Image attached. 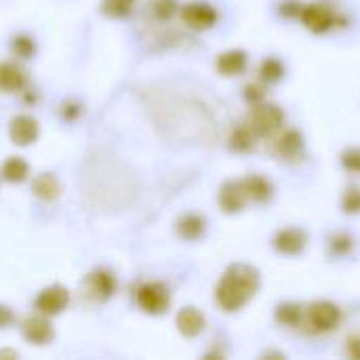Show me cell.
Returning a JSON list of instances; mask_svg holds the SVG:
<instances>
[{
  "label": "cell",
  "mask_w": 360,
  "mask_h": 360,
  "mask_svg": "<svg viewBox=\"0 0 360 360\" xmlns=\"http://www.w3.org/2000/svg\"><path fill=\"white\" fill-rule=\"evenodd\" d=\"M262 276L259 270L249 264H232L215 289V300L224 312L243 310L259 291Z\"/></svg>",
  "instance_id": "1"
},
{
  "label": "cell",
  "mask_w": 360,
  "mask_h": 360,
  "mask_svg": "<svg viewBox=\"0 0 360 360\" xmlns=\"http://www.w3.org/2000/svg\"><path fill=\"white\" fill-rule=\"evenodd\" d=\"M247 124L251 127V131L255 133V137H274L283 124H285V112L274 105V103H255L251 114H249V120Z\"/></svg>",
  "instance_id": "2"
},
{
  "label": "cell",
  "mask_w": 360,
  "mask_h": 360,
  "mask_svg": "<svg viewBox=\"0 0 360 360\" xmlns=\"http://www.w3.org/2000/svg\"><path fill=\"white\" fill-rule=\"evenodd\" d=\"M135 300L143 312L152 316H160L171 306V291L165 283H143L135 291Z\"/></svg>",
  "instance_id": "3"
},
{
  "label": "cell",
  "mask_w": 360,
  "mask_h": 360,
  "mask_svg": "<svg viewBox=\"0 0 360 360\" xmlns=\"http://www.w3.org/2000/svg\"><path fill=\"white\" fill-rule=\"evenodd\" d=\"M308 323L316 333H333L342 323V310L333 302H314L308 308Z\"/></svg>",
  "instance_id": "4"
},
{
  "label": "cell",
  "mask_w": 360,
  "mask_h": 360,
  "mask_svg": "<svg viewBox=\"0 0 360 360\" xmlns=\"http://www.w3.org/2000/svg\"><path fill=\"white\" fill-rule=\"evenodd\" d=\"M217 17H219L217 11L209 2H202V0H194L181 6V21L194 32L213 27L217 23Z\"/></svg>",
  "instance_id": "5"
},
{
  "label": "cell",
  "mask_w": 360,
  "mask_h": 360,
  "mask_svg": "<svg viewBox=\"0 0 360 360\" xmlns=\"http://www.w3.org/2000/svg\"><path fill=\"white\" fill-rule=\"evenodd\" d=\"M302 23L314 32V34H325L333 27V23L338 21L335 11L325 4V2H314V4H304L302 15H300Z\"/></svg>",
  "instance_id": "6"
},
{
  "label": "cell",
  "mask_w": 360,
  "mask_h": 360,
  "mask_svg": "<svg viewBox=\"0 0 360 360\" xmlns=\"http://www.w3.org/2000/svg\"><path fill=\"white\" fill-rule=\"evenodd\" d=\"M84 295L93 302H108L112 293L116 291V278L108 270H95L91 272L84 283Z\"/></svg>",
  "instance_id": "7"
},
{
  "label": "cell",
  "mask_w": 360,
  "mask_h": 360,
  "mask_svg": "<svg viewBox=\"0 0 360 360\" xmlns=\"http://www.w3.org/2000/svg\"><path fill=\"white\" fill-rule=\"evenodd\" d=\"M70 304V291L61 285H51L36 297V310L44 316H57Z\"/></svg>",
  "instance_id": "8"
},
{
  "label": "cell",
  "mask_w": 360,
  "mask_h": 360,
  "mask_svg": "<svg viewBox=\"0 0 360 360\" xmlns=\"http://www.w3.org/2000/svg\"><path fill=\"white\" fill-rule=\"evenodd\" d=\"M304 146H306L304 135L300 131H295V129H289V131H283L276 137L272 152H274L276 158H281L285 162H293L304 154Z\"/></svg>",
  "instance_id": "9"
},
{
  "label": "cell",
  "mask_w": 360,
  "mask_h": 360,
  "mask_svg": "<svg viewBox=\"0 0 360 360\" xmlns=\"http://www.w3.org/2000/svg\"><path fill=\"white\" fill-rule=\"evenodd\" d=\"M308 245V234L302 228H285L274 234L272 247L281 255H300Z\"/></svg>",
  "instance_id": "10"
},
{
  "label": "cell",
  "mask_w": 360,
  "mask_h": 360,
  "mask_svg": "<svg viewBox=\"0 0 360 360\" xmlns=\"http://www.w3.org/2000/svg\"><path fill=\"white\" fill-rule=\"evenodd\" d=\"M21 331H23V338L30 344H36V346H44L55 338V331H53V325H51L49 316H44L40 312L27 316L21 323Z\"/></svg>",
  "instance_id": "11"
},
{
  "label": "cell",
  "mask_w": 360,
  "mask_h": 360,
  "mask_svg": "<svg viewBox=\"0 0 360 360\" xmlns=\"http://www.w3.org/2000/svg\"><path fill=\"white\" fill-rule=\"evenodd\" d=\"M38 133H40V127L36 122V118L27 116V114H21V116H15L8 124V137L15 146H30L38 139Z\"/></svg>",
  "instance_id": "12"
},
{
  "label": "cell",
  "mask_w": 360,
  "mask_h": 360,
  "mask_svg": "<svg viewBox=\"0 0 360 360\" xmlns=\"http://www.w3.org/2000/svg\"><path fill=\"white\" fill-rule=\"evenodd\" d=\"M247 205V194L243 190V184L240 179L238 181H226L219 190V207L224 213L228 215H234V213H240Z\"/></svg>",
  "instance_id": "13"
},
{
  "label": "cell",
  "mask_w": 360,
  "mask_h": 360,
  "mask_svg": "<svg viewBox=\"0 0 360 360\" xmlns=\"http://www.w3.org/2000/svg\"><path fill=\"white\" fill-rule=\"evenodd\" d=\"M175 325H177V331L184 338H198L205 331L207 321H205V314L198 308L188 306V308L179 310V314L175 319Z\"/></svg>",
  "instance_id": "14"
},
{
  "label": "cell",
  "mask_w": 360,
  "mask_h": 360,
  "mask_svg": "<svg viewBox=\"0 0 360 360\" xmlns=\"http://www.w3.org/2000/svg\"><path fill=\"white\" fill-rule=\"evenodd\" d=\"M247 63H249L247 53L240 49H232V51H226L217 57L215 68L221 76H238L247 70Z\"/></svg>",
  "instance_id": "15"
},
{
  "label": "cell",
  "mask_w": 360,
  "mask_h": 360,
  "mask_svg": "<svg viewBox=\"0 0 360 360\" xmlns=\"http://www.w3.org/2000/svg\"><path fill=\"white\" fill-rule=\"evenodd\" d=\"M240 184L247 194V200H253V202H268L274 194V186L264 175H249L240 179Z\"/></svg>",
  "instance_id": "16"
},
{
  "label": "cell",
  "mask_w": 360,
  "mask_h": 360,
  "mask_svg": "<svg viewBox=\"0 0 360 360\" xmlns=\"http://www.w3.org/2000/svg\"><path fill=\"white\" fill-rule=\"evenodd\" d=\"M27 84V74L17 63H0V91L4 93H17Z\"/></svg>",
  "instance_id": "17"
},
{
  "label": "cell",
  "mask_w": 360,
  "mask_h": 360,
  "mask_svg": "<svg viewBox=\"0 0 360 360\" xmlns=\"http://www.w3.org/2000/svg\"><path fill=\"white\" fill-rule=\"evenodd\" d=\"M207 232V219L198 213H188L177 219V234L186 240H198Z\"/></svg>",
  "instance_id": "18"
},
{
  "label": "cell",
  "mask_w": 360,
  "mask_h": 360,
  "mask_svg": "<svg viewBox=\"0 0 360 360\" xmlns=\"http://www.w3.org/2000/svg\"><path fill=\"white\" fill-rule=\"evenodd\" d=\"M32 192H34L36 198H40V200H44V202H51V200L59 198L61 186H59V181H57L55 175H51V173H40V175L34 177Z\"/></svg>",
  "instance_id": "19"
},
{
  "label": "cell",
  "mask_w": 360,
  "mask_h": 360,
  "mask_svg": "<svg viewBox=\"0 0 360 360\" xmlns=\"http://www.w3.org/2000/svg\"><path fill=\"white\" fill-rule=\"evenodd\" d=\"M27 175H30V165L19 156L6 158L4 165L0 167V177L8 184H21L27 179Z\"/></svg>",
  "instance_id": "20"
},
{
  "label": "cell",
  "mask_w": 360,
  "mask_h": 360,
  "mask_svg": "<svg viewBox=\"0 0 360 360\" xmlns=\"http://www.w3.org/2000/svg\"><path fill=\"white\" fill-rule=\"evenodd\" d=\"M255 133L251 131V127L245 122V124H240V127H236L234 131H232V135H230V148L234 150V152H249L251 148H253V143H255Z\"/></svg>",
  "instance_id": "21"
},
{
  "label": "cell",
  "mask_w": 360,
  "mask_h": 360,
  "mask_svg": "<svg viewBox=\"0 0 360 360\" xmlns=\"http://www.w3.org/2000/svg\"><path fill=\"white\" fill-rule=\"evenodd\" d=\"M302 316H304V310L300 304H293V302H285L276 308L274 312V319L285 325V327H297L302 323Z\"/></svg>",
  "instance_id": "22"
},
{
  "label": "cell",
  "mask_w": 360,
  "mask_h": 360,
  "mask_svg": "<svg viewBox=\"0 0 360 360\" xmlns=\"http://www.w3.org/2000/svg\"><path fill=\"white\" fill-rule=\"evenodd\" d=\"M259 78L268 84L281 82L285 78V65L278 57H268L259 65Z\"/></svg>",
  "instance_id": "23"
},
{
  "label": "cell",
  "mask_w": 360,
  "mask_h": 360,
  "mask_svg": "<svg viewBox=\"0 0 360 360\" xmlns=\"http://www.w3.org/2000/svg\"><path fill=\"white\" fill-rule=\"evenodd\" d=\"M352 245H354V240H352V236H350V234H346V232L333 234V236H331V240H329V249H331V253H333V255H338V257L348 255V253L352 251Z\"/></svg>",
  "instance_id": "24"
},
{
  "label": "cell",
  "mask_w": 360,
  "mask_h": 360,
  "mask_svg": "<svg viewBox=\"0 0 360 360\" xmlns=\"http://www.w3.org/2000/svg\"><path fill=\"white\" fill-rule=\"evenodd\" d=\"M177 0H154L152 4H150V11H152V15L156 17V19H160V21H167V19H171L175 13H177Z\"/></svg>",
  "instance_id": "25"
},
{
  "label": "cell",
  "mask_w": 360,
  "mask_h": 360,
  "mask_svg": "<svg viewBox=\"0 0 360 360\" xmlns=\"http://www.w3.org/2000/svg\"><path fill=\"white\" fill-rule=\"evenodd\" d=\"M11 49H13V53L17 55V57H21V59H30L34 53H36V42L30 38V36H15L13 38V44H11Z\"/></svg>",
  "instance_id": "26"
},
{
  "label": "cell",
  "mask_w": 360,
  "mask_h": 360,
  "mask_svg": "<svg viewBox=\"0 0 360 360\" xmlns=\"http://www.w3.org/2000/svg\"><path fill=\"white\" fill-rule=\"evenodd\" d=\"M342 211L348 215H356L360 213V188L352 186L344 192L342 196Z\"/></svg>",
  "instance_id": "27"
},
{
  "label": "cell",
  "mask_w": 360,
  "mask_h": 360,
  "mask_svg": "<svg viewBox=\"0 0 360 360\" xmlns=\"http://www.w3.org/2000/svg\"><path fill=\"white\" fill-rule=\"evenodd\" d=\"M131 4L133 2H127V0H103L101 11L110 17H124L131 13Z\"/></svg>",
  "instance_id": "28"
},
{
  "label": "cell",
  "mask_w": 360,
  "mask_h": 360,
  "mask_svg": "<svg viewBox=\"0 0 360 360\" xmlns=\"http://www.w3.org/2000/svg\"><path fill=\"white\" fill-rule=\"evenodd\" d=\"M342 167L350 173L360 175V148H348L342 152Z\"/></svg>",
  "instance_id": "29"
},
{
  "label": "cell",
  "mask_w": 360,
  "mask_h": 360,
  "mask_svg": "<svg viewBox=\"0 0 360 360\" xmlns=\"http://www.w3.org/2000/svg\"><path fill=\"white\" fill-rule=\"evenodd\" d=\"M264 97H266V93H264V86H259V84H249V86L245 89V99H247L251 105L262 103Z\"/></svg>",
  "instance_id": "30"
},
{
  "label": "cell",
  "mask_w": 360,
  "mask_h": 360,
  "mask_svg": "<svg viewBox=\"0 0 360 360\" xmlns=\"http://www.w3.org/2000/svg\"><path fill=\"white\" fill-rule=\"evenodd\" d=\"M302 8H304L302 2H297V0H287V2L281 4L278 11H281L285 17H300V15H302Z\"/></svg>",
  "instance_id": "31"
},
{
  "label": "cell",
  "mask_w": 360,
  "mask_h": 360,
  "mask_svg": "<svg viewBox=\"0 0 360 360\" xmlns=\"http://www.w3.org/2000/svg\"><path fill=\"white\" fill-rule=\"evenodd\" d=\"M346 352H348V356L360 360V335H352V338L348 340Z\"/></svg>",
  "instance_id": "32"
},
{
  "label": "cell",
  "mask_w": 360,
  "mask_h": 360,
  "mask_svg": "<svg viewBox=\"0 0 360 360\" xmlns=\"http://www.w3.org/2000/svg\"><path fill=\"white\" fill-rule=\"evenodd\" d=\"M13 321H15V314H13V310H11L8 306H2V304H0V329H2V327H8V325H13Z\"/></svg>",
  "instance_id": "33"
},
{
  "label": "cell",
  "mask_w": 360,
  "mask_h": 360,
  "mask_svg": "<svg viewBox=\"0 0 360 360\" xmlns=\"http://www.w3.org/2000/svg\"><path fill=\"white\" fill-rule=\"evenodd\" d=\"M6 356H8V359H17L19 354L13 352V350H0V359H6Z\"/></svg>",
  "instance_id": "34"
},
{
  "label": "cell",
  "mask_w": 360,
  "mask_h": 360,
  "mask_svg": "<svg viewBox=\"0 0 360 360\" xmlns=\"http://www.w3.org/2000/svg\"><path fill=\"white\" fill-rule=\"evenodd\" d=\"M127 2H133V0H127Z\"/></svg>",
  "instance_id": "35"
}]
</instances>
